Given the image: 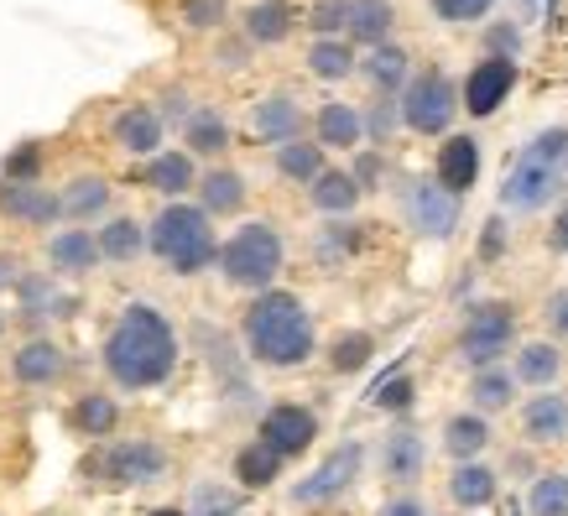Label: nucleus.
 Wrapping results in <instances>:
<instances>
[{
    "instance_id": "2",
    "label": "nucleus",
    "mask_w": 568,
    "mask_h": 516,
    "mask_svg": "<svg viewBox=\"0 0 568 516\" xmlns=\"http://www.w3.org/2000/svg\"><path fill=\"white\" fill-rule=\"evenodd\" d=\"M241 328L251 361L272 365V371H293L313 355V313L303 308L297 293H256Z\"/></svg>"
},
{
    "instance_id": "18",
    "label": "nucleus",
    "mask_w": 568,
    "mask_h": 516,
    "mask_svg": "<svg viewBox=\"0 0 568 516\" xmlns=\"http://www.w3.org/2000/svg\"><path fill=\"white\" fill-rule=\"evenodd\" d=\"M115 146H125L131 156H146L162 146V121H156L146 104H131L115 115Z\"/></svg>"
},
{
    "instance_id": "10",
    "label": "nucleus",
    "mask_w": 568,
    "mask_h": 516,
    "mask_svg": "<svg viewBox=\"0 0 568 516\" xmlns=\"http://www.w3.org/2000/svg\"><path fill=\"white\" fill-rule=\"evenodd\" d=\"M511 84H517V63L511 58H485L465 79V110L469 115H496L500 100L511 94Z\"/></svg>"
},
{
    "instance_id": "20",
    "label": "nucleus",
    "mask_w": 568,
    "mask_h": 516,
    "mask_svg": "<svg viewBox=\"0 0 568 516\" xmlns=\"http://www.w3.org/2000/svg\"><path fill=\"white\" fill-rule=\"evenodd\" d=\"M293 21H297V11L287 0H256L245 11V37L251 42H282V37L293 32Z\"/></svg>"
},
{
    "instance_id": "35",
    "label": "nucleus",
    "mask_w": 568,
    "mask_h": 516,
    "mask_svg": "<svg viewBox=\"0 0 568 516\" xmlns=\"http://www.w3.org/2000/svg\"><path fill=\"white\" fill-rule=\"evenodd\" d=\"M189 146L193 152H224L230 146V125H224V115H214V110H199V115H189Z\"/></svg>"
},
{
    "instance_id": "25",
    "label": "nucleus",
    "mask_w": 568,
    "mask_h": 516,
    "mask_svg": "<svg viewBox=\"0 0 568 516\" xmlns=\"http://www.w3.org/2000/svg\"><path fill=\"white\" fill-rule=\"evenodd\" d=\"M276 168H282V178H293V183H318L324 178V146L287 141V146H276Z\"/></svg>"
},
{
    "instance_id": "31",
    "label": "nucleus",
    "mask_w": 568,
    "mask_h": 516,
    "mask_svg": "<svg viewBox=\"0 0 568 516\" xmlns=\"http://www.w3.org/2000/svg\"><path fill=\"white\" fill-rule=\"evenodd\" d=\"M564 371V355H558V344H527L517 355V381H532V386H552Z\"/></svg>"
},
{
    "instance_id": "50",
    "label": "nucleus",
    "mask_w": 568,
    "mask_h": 516,
    "mask_svg": "<svg viewBox=\"0 0 568 516\" xmlns=\"http://www.w3.org/2000/svg\"><path fill=\"white\" fill-rule=\"evenodd\" d=\"M381 516H423V500L417 496H396V500H386V512Z\"/></svg>"
},
{
    "instance_id": "6",
    "label": "nucleus",
    "mask_w": 568,
    "mask_h": 516,
    "mask_svg": "<svg viewBox=\"0 0 568 516\" xmlns=\"http://www.w3.org/2000/svg\"><path fill=\"white\" fill-rule=\"evenodd\" d=\"M511 340H517V313L506 308V303H480V308L465 318L459 355H465V365H475V371H490V365L511 350Z\"/></svg>"
},
{
    "instance_id": "27",
    "label": "nucleus",
    "mask_w": 568,
    "mask_h": 516,
    "mask_svg": "<svg viewBox=\"0 0 568 516\" xmlns=\"http://www.w3.org/2000/svg\"><path fill=\"white\" fill-rule=\"evenodd\" d=\"M276 469H282V454H276L272 444H251L241 448V459H235V480L251 485V490H261V485H272L276 480Z\"/></svg>"
},
{
    "instance_id": "13",
    "label": "nucleus",
    "mask_w": 568,
    "mask_h": 516,
    "mask_svg": "<svg viewBox=\"0 0 568 516\" xmlns=\"http://www.w3.org/2000/svg\"><path fill=\"white\" fill-rule=\"evenodd\" d=\"M110 475L121 485H152V480H162V469H168V454L156 444H141V438H131V444H121L115 454H110Z\"/></svg>"
},
{
    "instance_id": "4",
    "label": "nucleus",
    "mask_w": 568,
    "mask_h": 516,
    "mask_svg": "<svg viewBox=\"0 0 568 516\" xmlns=\"http://www.w3.org/2000/svg\"><path fill=\"white\" fill-rule=\"evenodd\" d=\"M568 156V131H542L532 146H521V156L511 162L506 183H500V204L506 209H542L558 193V162Z\"/></svg>"
},
{
    "instance_id": "52",
    "label": "nucleus",
    "mask_w": 568,
    "mask_h": 516,
    "mask_svg": "<svg viewBox=\"0 0 568 516\" xmlns=\"http://www.w3.org/2000/svg\"><path fill=\"white\" fill-rule=\"evenodd\" d=\"M21 282V261L17 256H0V287H17Z\"/></svg>"
},
{
    "instance_id": "7",
    "label": "nucleus",
    "mask_w": 568,
    "mask_h": 516,
    "mask_svg": "<svg viewBox=\"0 0 568 516\" xmlns=\"http://www.w3.org/2000/svg\"><path fill=\"white\" fill-rule=\"evenodd\" d=\"M454 110H459V104H454V84H448L438 69L423 73V79H413V84H407V94H402V121L413 125V131H423V136L448 131Z\"/></svg>"
},
{
    "instance_id": "33",
    "label": "nucleus",
    "mask_w": 568,
    "mask_h": 516,
    "mask_svg": "<svg viewBox=\"0 0 568 516\" xmlns=\"http://www.w3.org/2000/svg\"><path fill=\"white\" fill-rule=\"evenodd\" d=\"M146 241H152V235H141L136 220H110V224L100 230V251H104L110 261H136Z\"/></svg>"
},
{
    "instance_id": "38",
    "label": "nucleus",
    "mask_w": 568,
    "mask_h": 516,
    "mask_svg": "<svg viewBox=\"0 0 568 516\" xmlns=\"http://www.w3.org/2000/svg\"><path fill=\"white\" fill-rule=\"evenodd\" d=\"M365 73H371V84H376V89H396L402 79H407V52L376 48V52H371V63H365Z\"/></svg>"
},
{
    "instance_id": "43",
    "label": "nucleus",
    "mask_w": 568,
    "mask_h": 516,
    "mask_svg": "<svg viewBox=\"0 0 568 516\" xmlns=\"http://www.w3.org/2000/svg\"><path fill=\"white\" fill-rule=\"evenodd\" d=\"M21 293H27V318H42L48 308H69V303L52 293L48 282H21Z\"/></svg>"
},
{
    "instance_id": "42",
    "label": "nucleus",
    "mask_w": 568,
    "mask_h": 516,
    "mask_svg": "<svg viewBox=\"0 0 568 516\" xmlns=\"http://www.w3.org/2000/svg\"><path fill=\"white\" fill-rule=\"evenodd\" d=\"M349 6H355V0H318V6H313V17H308V27L313 32H339V27H349Z\"/></svg>"
},
{
    "instance_id": "45",
    "label": "nucleus",
    "mask_w": 568,
    "mask_h": 516,
    "mask_svg": "<svg viewBox=\"0 0 568 516\" xmlns=\"http://www.w3.org/2000/svg\"><path fill=\"white\" fill-rule=\"evenodd\" d=\"M542 318H548V328L558 334V340H568V287L548 293V303H542Z\"/></svg>"
},
{
    "instance_id": "51",
    "label": "nucleus",
    "mask_w": 568,
    "mask_h": 516,
    "mask_svg": "<svg viewBox=\"0 0 568 516\" xmlns=\"http://www.w3.org/2000/svg\"><path fill=\"white\" fill-rule=\"evenodd\" d=\"M552 251H564L568 256V204L558 209V220H552Z\"/></svg>"
},
{
    "instance_id": "12",
    "label": "nucleus",
    "mask_w": 568,
    "mask_h": 516,
    "mask_svg": "<svg viewBox=\"0 0 568 516\" xmlns=\"http://www.w3.org/2000/svg\"><path fill=\"white\" fill-rule=\"evenodd\" d=\"M475 178H480V141L475 136L444 141V146H438V183L459 199V193L475 189Z\"/></svg>"
},
{
    "instance_id": "9",
    "label": "nucleus",
    "mask_w": 568,
    "mask_h": 516,
    "mask_svg": "<svg viewBox=\"0 0 568 516\" xmlns=\"http://www.w3.org/2000/svg\"><path fill=\"white\" fill-rule=\"evenodd\" d=\"M407 214H413V224L423 235L448 241L454 224H459V199H454L444 183H413V189H407Z\"/></svg>"
},
{
    "instance_id": "53",
    "label": "nucleus",
    "mask_w": 568,
    "mask_h": 516,
    "mask_svg": "<svg viewBox=\"0 0 568 516\" xmlns=\"http://www.w3.org/2000/svg\"><path fill=\"white\" fill-rule=\"evenodd\" d=\"M376 172H381L376 156H361V168H355V183H361V189H365V183H376Z\"/></svg>"
},
{
    "instance_id": "29",
    "label": "nucleus",
    "mask_w": 568,
    "mask_h": 516,
    "mask_svg": "<svg viewBox=\"0 0 568 516\" xmlns=\"http://www.w3.org/2000/svg\"><path fill=\"white\" fill-rule=\"evenodd\" d=\"M361 131H365V121L349 104H324V110H318V141H324V146H355Z\"/></svg>"
},
{
    "instance_id": "5",
    "label": "nucleus",
    "mask_w": 568,
    "mask_h": 516,
    "mask_svg": "<svg viewBox=\"0 0 568 516\" xmlns=\"http://www.w3.org/2000/svg\"><path fill=\"white\" fill-rule=\"evenodd\" d=\"M220 272H224V282H235V287L272 293L276 272H282V235H276L266 220L241 224V230L220 245Z\"/></svg>"
},
{
    "instance_id": "34",
    "label": "nucleus",
    "mask_w": 568,
    "mask_h": 516,
    "mask_svg": "<svg viewBox=\"0 0 568 516\" xmlns=\"http://www.w3.org/2000/svg\"><path fill=\"white\" fill-rule=\"evenodd\" d=\"M104 204H110V183L104 178H73L69 193H63V214H73V220H89Z\"/></svg>"
},
{
    "instance_id": "3",
    "label": "nucleus",
    "mask_w": 568,
    "mask_h": 516,
    "mask_svg": "<svg viewBox=\"0 0 568 516\" xmlns=\"http://www.w3.org/2000/svg\"><path fill=\"white\" fill-rule=\"evenodd\" d=\"M152 251L168 261L178 276L204 272L209 261L220 256L214 224H209L204 209H193V204H168L162 214H156L152 220Z\"/></svg>"
},
{
    "instance_id": "54",
    "label": "nucleus",
    "mask_w": 568,
    "mask_h": 516,
    "mask_svg": "<svg viewBox=\"0 0 568 516\" xmlns=\"http://www.w3.org/2000/svg\"><path fill=\"white\" fill-rule=\"evenodd\" d=\"M500 251V220H490L485 224V256H496Z\"/></svg>"
},
{
    "instance_id": "8",
    "label": "nucleus",
    "mask_w": 568,
    "mask_h": 516,
    "mask_svg": "<svg viewBox=\"0 0 568 516\" xmlns=\"http://www.w3.org/2000/svg\"><path fill=\"white\" fill-rule=\"evenodd\" d=\"M361 459H365V448L361 444H345V448H334L324 465L313 469L308 480L293 490V506H324V500H334V496H345L349 490V480L361 475Z\"/></svg>"
},
{
    "instance_id": "49",
    "label": "nucleus",
    "mask_w": 568,
    "mask_h": 516,
    "mask_svg": "<svg viewBox=\"0 0 568 516\" xmlns=\"http://www.w3.org/2000/svg\"><path fill=\"white\" fill-rule=\"evenodd\" d=\"M199 512L230 516V512H235V500H230V496H220V490H209V485H204V490H199Z\"/></svg>"
},
{
    "instance_id": "26",
    "label": "nucleus",
    "mask_w": 568,
    "mask_h": 516,
    "mask_svg": "<svg viewBox=\"0 0 568 516\" xmlns=\"http://www.w3.org/2000/svg\"><path fill=\"white\" fill-rule=\"evenodd\" d=\"M199 193H204V214H235V209L245 204V183L241 172H209L204 183H199Z\"/></svg>"
},
{
    "instance_id": "57",
    "label": "nucleus",
    "mask_w": 568,
    "mask_h": 516,
    "mask_svg": "<svg viewBox=\"0 0 568 516\" xmlns=\"http://www.w3.org/2000/svg\"><path fill=\"white\" fill-rule=\"evenodd\" d=\"M521 6H532V0H521Z\"/></svg>"
},
{
    "instance_id": "32",
    "label": "nucleus",
    "mask_w": 568,
    "mask_h": 516,
    "mask_svg": "<svg viewBox=\"0 0 568 516\" xmlns=\"http://www.w3.org/2000/svg\"><path fill=\"white\" fill-rule=\"evenodd\" d=\"M146 183L156 193H189L193 189V162L183 152H168V156H152V168H146Z\"/></svg>"
},
{
    "instance_id": "39",
    "label": "nucleus",
    "mask_w": 568,
    "mask_h": 516,
    "mask_svg": "<svg viewBox=\"0 0 568 516\" xmlns=\"http://www.w3.org/2000/svg\"><path fill=\"white\" fill-rule=\"evenodd\" d=\"M73 423H79L89 438H104V433L115 428V402H110V396H89V402L73 407Z\"/></svg>"
},
{
    "instance_id": "56",
    "label": "nucleus",
    "mask_w": 568,
    "mask_h": 516,
    "mask_svg": "<svg viewBox=\"0 0 568 516\" xmlns=\"http://www.w3.org/2000/svg\"><path fill=\"white\" fill-rule=\"evenodd\" d=\"M152 516H189V512H173V506H168V512H152Z\"/></svg>"
},
{
    "instance_id": "14",
    "label": "nucleus",
    "mask_w": 568,
    "mask_h": 516,
    "mask_svg": "<svg viewBox=\"0 0 568 516\" xmlns=\"http://www.w3.org/2000/svg\"><path fill=\"white\" fill-rule=\"evenodd\" d=\"M521 428L532 444H558L568 438V396L564 392H542L521 407Z\"/></svg>"
},
{
    "instance_id": "36",
    "label": "nucleus",
    "mask_w": 568,
    "mask_h": 516,
    "mask_svg": "<svg viewBox=\"0 0 568 516\" xmlns=\"http://www.w3.org/2000/svg\"><path fill=\"white\" fill-rule=\"evenodd\" d=\"M532 516H568V475H537Z\"/></svg>"
},
{
    "instance_id": "22",
    "label": "nucleus",
    "mask_w": 568,
    "mask_h": 516,
    "mask_svg": "<svg viewBox=\"0 0 568 516\" xmlns=\"http://www.w3.org/2000/svg\"><path fill=\"white\" fill-rule=\"evenodd\" d=\"M361 183H355V172H324L318 183H313V204L324 209V214H349V209L361 204Z\"/></svg>"
},
{
    "instance_id": "48",
    "label": "nucleus",
    "mask_w": 568,
    "mask_h": 516,
    "mask_svg": "<svg viewBox=\"0 0 568 516\" xmlns=\"http://www.w3.org/2000/svg\"><path fill=\"white\" fill-rule=\"evenodd\" d=\"M392 131H396V104H392V100H381L376 110H371V136L386 141Z\"/></svg>"
},
{
    "instance_id": "47",
    "label": "nucleus",
    "mask_w": 568,
    "mask_h": 516,
    "mask_svg": "<svg viewBox=\"0 0 568 516\" xmlns=\"http://www.w3.org/2000/svg\"><path fill=\"white\" fill-rule=\"evenodd\" d=\"M37 162H42V152H37V146H21V152L6 162V183H21V178H32Z\"/></svg>"
},
{
    "instance_id": "44",
    "label": "nucleus",
    "mask_w": 568,
    "mask_h": 516,
    "mask_svg": "<svg viewBox=\"0 0 568 516\" xmlns=\"http://www.w3.org/2000/svg\"><path fill=\"white\" fill-rule=\"evenodd\" d=\"M433 11L444 21H480L490 11V0H433Z\"/></svg>"
},
{
    "instance_id": "37",
    "label": "nucleus",
    "mask_w": 568,
    "mask_h": 516,
    "mask_svg": "<svg viewBox=\"0 0 568 516\" xmlns=\"http://www.w3.org/2000/svg\"><path fill=\"white\" fill-rule=\"evenodd\" d=\"M308 63H313V73H318V79H345V73L355 69L349 48H345V42H334V37H324V42L308 52Z\"/></svg>"
},
{
    "instance_id": "28",
    "label": "nucleus",
    "mask_w": 568,
    "mask_h": 516,
    "mask_svg": "<svg viewBox=\"0 0 568 516\" xmlns=\"http://www.w3.org/2000/svg\"><path fill=\"white\" fill-rule=\"evenodd\" d=\"M448 496L459 500V506H490L496 500V475L485 465H459L454 480H448Z\"/></svg>"
},
{
    "instance_id": "46",
    "label": "nucleus",
    "mask_w": 568,
    "mask_h": 516,
    "mask_svg": "<svg viewBox=\"0 0 568 516\" xmlns=\"http://www.w3.org/2000/svg\"><path fill=\"white\" fill-rule=\"evenodd\" d=\"M220 17H224V0H189V11H183L189 27H214Z\"/></svg>"
},
{
    "instance_id": "17",
    "label": "nucleus",
    "mask_w": 568,
    "mask_h": 516,
    "mask_svg": "<svg viewBox=\"0 0 568 516\" xmlns=\"http://www.w3.org/2000/svg\"><path fill=\"white\" fill-rule=\"evenodd\" d=\"M251 125H256V136L276 141V146H287V141H297V131H303V110H297L287 94H272V100L256 104Z\"/></svg>"
},
{
    "instance_id": "24",
    "label": "nucleus",
    "mask_w": 568,
    "mask_h": 516,
    "mask_svg": "<svg viewBox=\"0 0 568 516\" xmlns=\"http://www.w3.org/2000/svg\"><path fill=\"white\" fill-rule=\"evenodd\" d=\"M17 376L27 381V386H48V381H58L63 376V350L58 344H27L17 355Z\"/></svg>"
},
{
    "instance_id": "11",
    "label": "nucleus",
    "mask_w": 568,
    "mask_h": 516,
    "mask_svg": "<svg viewBox=\"0 0 568 516\" xmlns=\"http://www.w3.org/2000/svg\"><path fill=\"white\" fill-rule=\"evenodd\" d=\"M313 438H318V417H313L308 407L282 402V407H272V413L261 417V444H272L282 459H287V454H303Z\"/></svg>"
},
{
    "instance_id": "1",
    "label": "nucleus",
    "mask_w": 568,
    "mask_h": 516,
    "mask_svg": "<svg viewBox=\"0 0 568 516\" xmlns=\"http://www.w3.org/2000/svg\"><path fill=\"white\" fill-rule=\"evenodd\" d=\"M173 365H178V334L162 313L136 303V308H125L115 318L110 340H104V371H110L115 386H125V392L162 386L173 376Z\"/></svg>"
},
{
    "instance_id": "21",
    "label": "nucleus",
    "mask_w": 568,
    "mask_h": 516,
    "mask_svg": "<svg viewBox=\"0 0 568 516\" xmlns=\"http://www.w3.org/2000/svg\"><path fill=\"white\" fill-rule=\"evenodd\" d=\"M490 444V428H485V417L480 413H459V417H448V428H444V448L459 459V465H475V454Z\"/></svg>"
},
{
    "instance_id": "40",
    "label": "nucleus",
    "mask_w": 568,
    "mask_h": 516,
    "mask_svg": "<svg viewBox=\"0 0 568 516\" xmlns=\"http://www.w3.org/2000/svg\"><path fill=\"white\" fill-rule=\"evenodd\" d=\"M371 350H376L371 334L355 328V334H339V340H334V355H328V361H334V371H361V365L371 361Z\"/></svg>"
},
{
    "instance_id": "19",
    "label": "nucleus",
    "mask_w": 568,
    "mask_h": 516,
    "mask_svg": "<svg viewBox=\"0 0 568 516\" xmlns=\"http://www.w3.org/2000/svg\"><path fill=\"white\" fill-rule=\"evenodd\" d=\"M48 256L58 272L79 276V272H94V261H100L104 251H100V241H89V230H63V235H52Z\"/></svg>"
},
{
    "instance_id": "41",
    "label": "nucleus",
    "mask_w": 568,
    "mask_h": 516,
    "mask_svg": "<svg viewBox=\"0 0 568 516\" xmlns=\"http://www.w3.org/2000/svg\"><path fill=\"white\" fill-rule=\"evenodd\" d=\"M371 402H376V407H386V413H407V407H413V381H407V376L376 381V386H371Z\"/></svg>"
},
{
    "instance_id": "30",
    "label": "nucleus",
    "mask_w": 568,
    "mask_h": 516,
    "mask_svg": "<svg viewBox=\"0 0 568 516\" xmlns=\"http://www.w3.org/2000/svg\"><path fill=\"white\" fill-rule=\"evenodd\" d=\"M386 32H392V6H386V0H355V6H349V37H355V42H376L381 48Z\"/></svg>"
},
{
    "instance_id": "23",
    "label": "nucleus",
    "mask_w": 568,
    "mask_h": 516,
    "mask_svg": "<svg viewBox=\"0 0 568 516\" xmlns=\"http://www.w3.org/2000/svg\"><path fill=\"white\" fill-rule=\"evenodd\" d=\"M511 396H517V376H511V371H500V365L475 371V381H469V402H475L480 413H500Z\"/></svg>"
},
{
    "instance_id": "55",
    "label": "nucleus",
    "mask_w": 568,
    "mask_h": 516,
    "mask_svg": "<svg viewBox=\"0 0 568 516\" xmlns=\"http://www.w3.org/2000/svg\"><path fill=\"white\" fill-rule=\"evenodd\" d=\"M168 115H173V121H183V115H189V100H183V94H168Z\"/></svg>"
},
{
    "instance_id": "15",
    "label": "nucleus",
    "mask_w": 568,
    "mask_h": 516,
    "mask_svg": "<svg viewBox=\"0 0 568 516\" xmlns=\"http://www.w3.org/2000/svg\"><path fill=\"white\" fill-rule=\"evenodd\" d=\"M423 465H428V448H423V438L407 433V428H396L392 438H386V448H381V469H386V480L413 485L417 475H423Z\"/></svg>"
},
{
    "instance_id": "16",
    "label": "nucleus",
    "mask_w": 568,
    "mask_h": 516,
    "mask_svg": "<svg viewBox=\"0 0 568 516\" xmlns=\"http://www.w3.org/2000/svg\"><path fill=\"white\" fill-rule=\"evenodd\" d=\"M0 209L11 214V220H27V224H48L63 199H52L48 189H37V183H0Z\"/></svg>"
}]
</instances>
